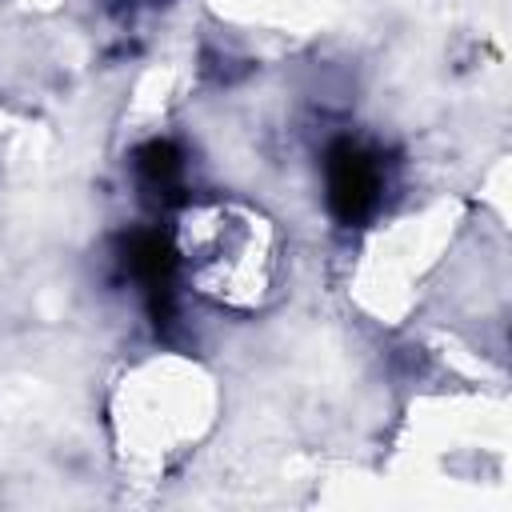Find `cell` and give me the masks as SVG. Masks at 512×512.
<instances>
[{"label": "cell", "mask_w": 512, "mask_h": 512, "mask_svg": "<svg viewBox=\"0 0 512 512\" xmlns=\"http://www.w3.org/2000/svg\"><path fill=\"white\" fill-rule=\"evenodd\" d=\"M324 172V204L328 216L340 228H364L380 208L388 192V160L376 144L340 136L324 148L320 160Z\"/></svg>", "instance_id": "obj_1"}, {"label": "cell", "mask_w": 512, "mask_h": 512, "mask_svg": "<svg viewBox=\"0 0 512 512\" xmlns=\"http://www.w3.org/2000/svg\"><path fill=\"white\" fill-rule=\"evenodd\" d=\"M132 176H136L140 196L160 212H180L192 200V192H188V156L168 136H152L132 152Z\"/></svg>", "instance_id": "obj_3"}, {"label": "cell", "mask_w": 512, "mask_h": 512, "mask_svg": "<svg viewBox=\"0 0 512 512\" xmlns=\"http://www.w3.org/2000/svg\"><path fill=\"white\" fill-rule=\"evenodd\" d=\"M116 264L124 280L140 292L148 320L168 328L176 320V280H180V248L160 228H132L116 244Z\"/></svg>", "instance_id": "obj_2"}]
</instances>
